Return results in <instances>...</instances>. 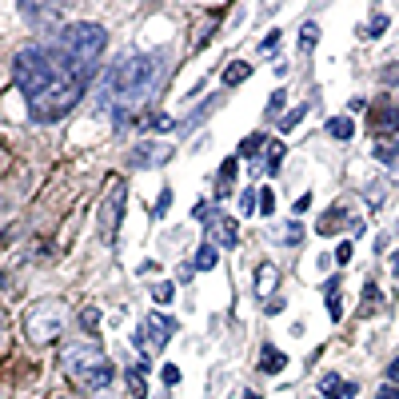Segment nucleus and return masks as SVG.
I'll use <instances>...</instances> for the list:
<instances>
[{
	"label": "nucleus",
	"mask_w": 399,
	"mask_h": 399,
	"mask_svg": "<svg viewBox=\"0 0 399 399\" xmlns=\"http://www.w3.org/2000/svg\"><path fill=\"white\" fill-rule=\"evenodd\" d=\"M12 76L20 84V92L28 96V108L40 124L60 120L68 108H76L80 92H84V80L76 76V68L64 60L56 48L44 44L20 48L12 60Z\"/></svg>",
	"instance_id": "nucleus-1"
},
{
	"label": "nucleus",
	"mask_w": 399,
	"mask_h": 399,
	"mask_svg": "<svg viewBox=\"0 0 399 399\" xmlns=\"http://www.w3.org/2000/svg\"><path fill=\"white\" fill-rule=\"evenodd\" d=\"M156 80H160V56L156 52H128V56H120V60L104 72L100 88H96L100 108H112L116 120H124V108L136 104V100H144V96L156 88Z\"/></svg>",
	"instance_id": "nucleus-2"
},
{
	"label": "nucleus",
	"mask_w": 399,
	"mask_h": 399,
	"mask_svg": "<svg viewBox=\"0 0 399 399\" xmlns=\"http://www.w3.org/2000/svg\"><path fill=\"white\" fill-rule=\"evenodd\" d=\"M104 44H108V32L100 28V24H92V20H80V24L60 28V36H56V44L52 48H56L64 60L76 68V76L84 80L88 72H92V64L100 60Z\"/></svg>",
	"instance_id": "nucleus-3"
},
{
	"label": "nucleus",
	"mask_w": 399,
	"mask_h": 399,
	"mask_svg": "<svg viewBox=\"0 0 399 399\" xmlns=\"http://www.w3.org/2000/svg\"><path fill=\"white\" fill-rule=\"evenodd\" d=\"M64 375L76 383L80 391H104L112 383V359L104 355V351L96 348L92 339L88 343H68V351H64Z\"/></svg>",
	"instance_id": "nucleus-4"
},
{
	"label": "nucleus",
	"mask_w": 399,
	"mask_h": 399,
	"mask_svg": "<svg viewBox=\"0 0 399 399\" xmlns=\"http://www.w3.org/2000/svg\"><path fill=\"white\" fill-rule=\"evenodd\" d=\"M64 323H68V312H64V303L40 300V303H36V307L28 312V319H24V332H28V339L36 343V348H44V343H52V339L64 332Z\"/></svg>",
	"instance_id": "nucleus-5"
},
{
	"label": "nucleus",
	"mask_w": 399,
	"mask_h": 399,
	"mask_svg": "<svg viewBox=\"0 0 399 399\" xmlns=\"http://www.w3.org/2000/svg\"><path fill=\"white\" fill-rule=\"evenodd\" d=\"M176 335V319L164 316V312H152V316L140 319V328H136V348L144 355V367H148V355H156V351L168 348V339Z\"/></svg>",
	"instance_id": "nucleus-6"
},
{
	"label": "nucleus",
	"mask_w": 399,
	"mask_h": 399,
	"mask_svg": "<svg viewBox=\"0 0 399 399\" xmlns=\"http://www.w3.org/2000/svg\"><path fill=\"white\" fill-rule=\"evenodd\" d=\"M124 200H128V188H124V184H112V196L104 200V207H100V236L108 239V244H116V239H120Z\"/></svg>",
	"instance_id": "nucleus-7"
},
{
	"label": "nucleus",
	"mask_w": 399,
	"mask_h": 399,
	"mask_svg": "<svg viewBox=\"0 0 399 399\" xmlns=\"http://www.w3.org/2000/svg\"><path fill=\"white\" fill-rule=\"evenodd\" d=\"M164 160H172V148L168 144H136L128 152V164L132 168H160Z\"/></svg>",
	"instance_id": "nucleus-8"
},
{
	"label": "nucleus",
	"mask_w": 399,
	"mask_h": 399,
	"mask_svg": "<svg viewBox=\"0 0 399 399\" xmlns=\"http://www.w3.org/2000/svg\"><path fill=\"white\" fill-rule=\"evenodd\" d=\"M207 228L216 232V239H220L223 248H236L239 244V220H232V216H212Z\"/></svg>",
	"instance_id": "nucleus-9"
},
{
	"label": "nucleus",
	"mask_w": 399,
	"mask_h": 399,
	"mask_svg": "<svg viewBox=\"0 0 399 399\" xmlns=\"http://www.w3.org/2000/svg\"><path fill=\"white\" fill-rule=\"evenodd\" d=\"M319 391H323V396H328V399H351V396H355V383L339 380L335 371H328V375L319 380Z\"/></svg>",
	"instance_id": "nucleus-10"
},
{
	"label": "nucleus",
	"mask_w": 399,
	"mask_h": 399,
	"mask_svg": "<svg viewBox=\"0 0 399 399\" xmlns=\"http://www.w3.org/2000/svg\"><path fill=\"white\" fill-rule=\"evenodd\" d=\"M343 220H348V207H343V204H335V207H328V212L319 216L316 232H319V236H335V232L343 228Z\"/></svg>",
	"instance_id": "nucleus-11"
},
{
	"label": "nucleus",
	"mask_w": 399,
	"mask_h": 399,
	"mask_svg": "<svg viewBox=\"0 0 399 399\" xmlns=\"http://www.w3.org/2000/svg\"><path fill=\"white\" fill-rule=\"evenodd\" d=\"M20 12L28 16L36 28H48V24H56V20H60V8H36V4H20Z\"/></svg>",
	"instance_id": "nucleus-12"
},
{
	"label": "nucleus",
	"mask_w": 399,
	"mask_h": 399,
	"mask_svg": "<svg viewBox=\"0 0 399 399\" xmlns=\"http://www.w3.org/2000/svg\"><path fill=\"white\" fill-rule=\"evenodd\" d=\"M284 367H287V355L280 348H271V343H268V348H264V359H260V371L275 375V371H284Z\"/></svg>",
	"instance_id": "nucleus-13"
},
{
	"label": "nucleus",
	"mask_w": 399,
	"mask_h": 399,
	"mask_svg": "<svg viewBox=\"0 0 399 399\" xmlns=\"http://www.w3.org/2000/svg\"><path fill=\"white\" fill-rule=\"evenodd\" d=\"M216 264H220L216 244H200V252H196V264H192V268H196V271H212Z\"/></svg>",
	"instance_id": "nucleus-14"
},
{
	"label": "nucleus",
	"mask_w": 399,
	"mask_h": 399,
	"mask_svg": "<svg viewBox=\"0 0 399 399\" xmlns=\"http://www.w3.org/2000/svg\"><path fill=\"white\" fill-rule=\"evenodd\" d=\"M275 280H280V271L271 268V264H260V268H255V291H260V296H268L271 287H275Z\"/></svg>",
	"instance_id": "nucleus-15"
},
{
	"label": "nucleus",
	"mask_w": 399,
	"mask_h": 399,
	"mask_svg": "<svg viewBox=\"0 0 399 399\" xmlns=\"http://www.w3.org/2000/svg\"><path fill=\"white\" fill-rule=\"evenodd\" d=\"M351 132H355L351 116H332V120H328V136H332V140H351Z\"/></svg>",
	"instance_id": "nucleus-16"
},
{
	"label": "nucleus",
	"mask_w": 399,
	"mask_h": 399,
	"mask_svg": "<svg viewBox=\"0 0 399 399\" xmlns=\"http://www.w3.org/2000/svg\"><path fill=\"white\" fill-rule=\"evenodd\" d=\"M128 387H132V396H144V387H148V367H128Z\"/></svg>",
	"instance_id": "nucleus-17"
},
{
	"label": "nucleus",
	"mask_w": 399,
	"mask_h": 399,
	"mask_svg": "<svg viewBox=\"0 0 399 399\" xmlns=\"http://www.w3.org/2000/svg\"><path fill=\"white\" fill-rule=\"evenodd\" d=\"M264 160H268V172L275 176L280 168H284V144H280V140H271V144H268V156H264Z\"/></svg>",
	"instance_id": "nucleus-18"
},
{
	"label": "nucleus",
	"mask_w": 399,
	"mask_h": 399,
	"mask_svg": "<svg viewBox=\"0 0 399 399\" xmlns=\"http://www.w3.org/2000/svg\"><path fill=\"white\" fill-rule=\"evenodd\" d=\"M248 76H252V64H232V68L223 72V84L232 88V84H239V80H248Z\"/></svg>",
	"instance_id": "nucleus-19"
},
{
	"label": "nucleus",
	"mask_w": 399,
	"mask_h": 399,
	"mask_svg": "<svg viewBox=\"0 0 399 399\" xmlns=\"http://www.w3.org/2000/svg\"><path fill=\"white\" fill-rule=\"evenodd\" d=\"M383 28H387V16H383V12H375V16H371V24H364V32H359V36L375 40V36H383Z\"/></svg>",
	"instance_id": "nucleus-20"
},
{
	"label": "nucleus",
	"mask_w": 399,
	"mask_h": 399,
	"mask_svg": "<svg viewBox=\"0 0 399 399\" xmlns=\"http://www.w3.org/2000/svg\"><path fill=\"white\" fill-rule=\"evenodd\" d=\"M316 40H319V28H316V24H303V32H300V52H303V56L316 48Z\"/></svg>",
	"instance_id": "nucleus-21"
},
{
	"label": "nucleus",
	"mask_w": 399,
	"mask_h": 399,
	"mask_svg": "<svg viewBox=\"0 0 399 399\" xmlns=\"http://www.w3.org/2000/svg\"><path fill=\"white\" fill-rule=\"evenodd\" d=\"M236 180V160H223V168H220V192L216 196H228V184Z\"/></svg>",
	"instance_id": "nucleus-22"
},
{
	"label": "nucleus",
	"mask_w": 399,
	"mask_h": 399,
	"mask_svg": "<svg viewBox=\"0 0 399 399\" xmlns=\"http://www.w3.org/2000/svg\"><path fill=\"white\" fill-rule=\"evenodd\" d=\"M80 323H84V332H88V335H96V332H100V312H96V307H84Z\"/></svg>",
	"instance_id": "nucleus-23"
},
{
	"label": "nucleus",
	"mask_w": 399,
	"mask_h": 399,
	"mask_svg": "<svg viewBox=\"0 0 399 399\" xmlns=\"http://www.w3.org/2000/svg\"><path fill=\"white\" fill-rule=\"evenodd\" d=\"M303 116H307V104H300V108H291V112H287L284 120H280V128H284V132H291V128H296V124L303 120Z\"/></svg>",
	"instance_id": "nucleus-24"
},
{
	"label": "nucleus",
	"mask_w": 399,
	"mask_h": 399,
	"mask_svg": "<svg viewBox=\"0 0 399 399\" xmlns=\"http://www.w3.org/2000/svg\"><path fill=\"white\" fill-rule=\"evenodd\" d=\"M239 212H244V216H252V212H255V188L239 192Z\"/></svg>",
	"instance_id": "nucleus-25"
},
{
	"label": "nucleus",
	"mask_w": 399,
	"mask_h": 399,
	"mask_svg": "<svg viewBox=\"0 0 399 399\" xmlns=\"http://www.w3.org/2000/svg\"><path fill=\"white\" fill-rule=\"evenodd\" d=\"M160 380H164V387H176V383L184 380V375H180V367H176V364H164V371H160Z\"/></svg>",
	"instance_id": "nucleus-26"
},
{
	"label": "nucleus",
	"mask_w": 399,
	"mask_h": 399,
	"mask_svg": "<svg viewBox=\"0 0 399 399\" xmlns=\"http://www.w3.org/2000/svg\"><path fill=\"white\" fill-rule=\"evenodd\" d=\"M172 296H176L172 284H156V287H152V300H156V303H172Z\"/></svg>",
	"instance_id": "nucleus-27"
},
{
	"label": "nucleus",
	"mask_w": 399,
	"mask_h": 399,
	"mask_svg": "<svg viewBox=\"0 0 399 399\" xmlns=\"http://www.w3.org/2000/svg\"><path fill=\"white\" fill-rule=\"evenodd\" d=\"M260 148H264V136H248V140L239 144V156H255Z\"/></svg>",
	"instance_id": "nucleus-28"
},
{
	"label": "nucleus",
	"mask_w": 399,
	"mask_h": 399,
	"mask_svg": "<svg viewBox=\"0 0 399 399\" xmlns=\"http://www.w3.org/2000/svg\"><path fill=\"white\" fill-rule=\"evenodd\" d=\"M284 100H287L284 88H280V92H271V100H268V116H280V112H284Z\"/></svg>",
	"instance_id": "nucleus-29"
},
{
	"label": "nucleus",
	"mask_w": 399,
	"mask_h": 399,
	"mask_svg": "<svg viewBox=\"0 0 399 399\" xmlns=\"http://www.w3.org/2000/svg\"><path fill=\"white\" fill-rule=\"evenodd\" d=\"M280 239H284V244H300V239H303V223H287V232Z\"/></svg>",
	"instance_id": "nucleus-30"
},
{
	"label": "nucleus",
	"mask_w": 399,
	"mask_h": 399,
	"mask_svg": "<svg viewBox=\"0 0 399 399\" xmlns=\"http://www.w3.org/2000/svg\"><path fill=\"white\" fill-rule=\"evenodd\" d=\"M148 124H152V132H172V128H176V120H168V116H152Z\"/></svg>",
	"instance_id": "nucleus-31"
},
{
	"label": "nucleus",
	"mask_w": 399,
	"mask_h": 399,
	"mask_svg": "<svg viewBox=\"0 0 399 399\" xmlns=\"http://www.w3.org/2000/svg\"><path fill=\"white\" fill-rule=\"evenodd\" d=\"M375 399H399V387H396V383H387V387L375 391Z\"/></svg>",
	"instance_id": "nucleus-32"
},
{
	"label": "nucleus",
	"mask_w": 399,
	"mask_h": 399,
	"mask_svg": "<svg viewBox=\"0 0 399 399\" xmlns=\"http://www.w3.org/2000/svg\"><path fill=\"white\" fill-rule=\"evenodd\" d=\"M351 260V244H339V248H335V264H348Z\"/></svg>",
	"instance_id": "nucleus-33"
},
{
	"label": "nucleus",
	"mask_w": 399,
	"mask_h": 399,
	"mask_svg": "<svg viewBox=\"0 0 399 399\" xmlns=\"http://www.w3.org/2000/svg\"><path fill=\"white\" fill-rule=\"evenodd\" d=\"M260 207H264V212L271 216V207H275V196H271V192H260Z\"/></svg>",
	"instance_id": "nucleus-34"
},
{
	"label": "nucleus",
	"mask_w": 399,
	"mask_h": 399,
	"mask_svg": "<svg viewBox=\"0 0 399 399\" xmlns=\"http://www.w3.org/2000/svg\"><path fill=\"white\" fill-rule=\"evenodd\" d=\"M168 204H172V192H164V196L156 200V216H164V212H168Z\"/></svg>",
	"instance_id": "nucleus-35"
},
{
	"label": "nucleus",
	"mask_w": 399,
	"mask_h": 399,
	"mask_svg": "<svg viewBox=\"0 0 399 399\" xmlns=\"http://www.w3.org/2000/svg\"><path fill=\"white\" fill-rule=\"evenodd\" d=\"M307 207H312V196H307V192H303L300 200H296V216H303V212H307Z\"/></svg>",
	"instance_id": "nucleus-36"
},
{
	"label": "nucleus",
	"mask_w": 399,
	"mask_h": 399,
	"mask_svg": "<svg viewBox=\"0 0 399 399\" xmlns=\"http://www.w3.org/2000/svg\"><path fill=\"white\" fill-rule=\"evenodd\" d=\"M383 80H387V84H396V80H399V64H391V68H383Z\"/></svg>",
	"instance_id": "nucleus-37"
},
{
	"label": "nucleus",
	"mask_w": 399,
	"mask_h": 399,
	"mask_svg": "<svg viewBox=\"0 0 399 399\" xmlns=\"http://www.w3.org/2000/svg\"><path fill=\"white\" fill-rule=\"evenodd\" d=\"M387 380H391V383H399V355L391 359V367H387Z\"/></svg>",
	"instance_id": "nucleus-38"
},
{
	"label": "nucleus",
	"mask_w": 399,
	"mask_h": 399,
	"mask_svg": "<svg viewBox=\"0 0 399 399\" xmlns=\"http://www.w3.org/2000/svg\"><path fill=\"white\" fill-rule=\"evenodd\" d=\"M275 44H280V32H271V36H264V52H271Z\"/></svg>",
	"instance_id": "nucleus-39"
},
{
	"label": "nucleus",
	"mask_w": 399,
	"mask_h": 399,
	"mask_svg": "<svg viewBox=\"0 0 399 399\" xmlns=\"http://www.w3.org/2000/svg\"><path fill=\"white\" fill-rule=\"evenodd\" d=\"M244 399H260V396H255V391H248V396H244Z\"/></svg>",
	"instance_id": "nucleus-40"
},
{
	"label": "nucleus",
	"mask_w": 399,
	"mask_h": 399,
	"mask_svg": "<svg viewBox=\"0 0 399 399\" xmlns=\"http://www.w3.org/2000/svg\"><path fill=\"white\" fill-rule=\"evenodd\" d=\"M0 335H4V319H0Z\"/></svg>",
	"instance_id": "nucleus-41"
},
{
	"label": "nucleus",
	"mask_w": 399,
	"mask_h": 399,
	"mask_svg": "<svg viewBox=\"0 0 399 399\" xmlns=\"http://www.w3.org/2000/svg\"><path fill=\"white\" fill-rule=\"evenodd\" d=\"M60 399H64V396H60Z\"/></svg>",
	"instance_id": "nucleus-42"
}]
</instances>
